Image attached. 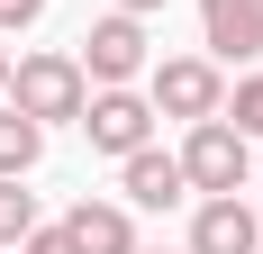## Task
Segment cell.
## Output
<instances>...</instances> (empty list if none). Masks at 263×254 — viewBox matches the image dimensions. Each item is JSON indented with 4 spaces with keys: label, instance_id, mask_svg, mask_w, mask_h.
Returning a JSON list of instances; mask_svg holds the SVG:
<instances>
[{
    "label": "cell",
    "instance_id": "d6986e66",
    "mask_svg": "<svg viewBox=\"0 0 263 254\" xmlns=\"http://www.w3.org/2000/svg\"><path fill=\"white\" fill-rule=\"evenodd\" d=\"M254 254H263V245H254Z\"/></svg>",
    "mask_w": 263,
    "mask_h": 254
},
{
    "label": "cell",
    "instance_id": "277c9868",
    "mask_svg": "<svg viewBox=\"0 0 263 254\" xmlns=\"http://www.w3.org/2000/svg\"><path fill=\"white\" fill-rule=\"evenodd\" d=\"M155 118H218V100H227V82H218L209 55H173V64H155Z\"/></svg>",
    "mask_w": 263,
    "mask_h": 254
},
{
    "label": "cell",
    "instance_id": "e0dca14e",
    "mask_svg": "<svg viewBox=\"0 0 263 254\" xmlns=\"http://www.w3.org/2000/svg\"><path fill=\"white\" fill-rule=\"evenodd\" d=\"M0 254H18V245H0Z\"/></svg>",
    "mask_w": 263,
    "mask_h": 254
},
{
    "label": "cell",
    "instance_id": "ac0fdd59",
    "mask_svg": "<svg viewBox=\"0 0 263 254\" xmlns=\"http://www.w3.org/2000/svg\"><path fill=\"white\" fill-rule=\"evenodd\" d=\"M182 254H191V245H182Z\"/></svg>",
    "mask_w": 263,
    "mask_h": 254
},
{
    "label": "cell",
    "instance_id": "ba28073f",
    "mask_svg": "<svg viewBox=\"0 0 263 254\" xmlns=\"http://www.w3.org/2000/svg\"><path fill=\"white\" fill-rule=\"evenodd\" d=\"M118 173H127V200L136 209H173L191 191V173H182V154H155V146H136V154H118Z\"/></svg>",
    "mask_w": 263,
    "mask_h": 254
},
{
    "label": "cell",
    "instance_id": "2e32d148",
    "mask_svg": "<svg viewBox=\"0 0 263 254\" xmlns=\"http://www.w3.org/2000/svg\"><path fill=\"white\" fill-rule=\"evenodd\" d=\"M0 91H9V46H0Z\"/></svg>",
    "mask_w": 263,
    "mask_h": 254
},
{
    "label": "cell",
    "instance_id": "4fadbf2b",
    "mask_svg": "<svg viewBox=\"0 0 263 254\" xmlns=\"http://www.w3.org/2000/svg\"><path fill=\"white\" fill-rule=\"evenodd\" d=\"M18 254H82V245H73L64 227H27V236H18Z\"/></svg>",
    "mask_w": 263,
    "mask_h": 254
},
{
    "label": "cell",
    "instance_id": "52a82bcc",
    "mask_svg": "<svg viewBox=\"0 0 263 254\" xmlns=\"http://www.w3.org/2000/svg\"><path fill=\"white\" fill-rule=\"evenodd\" d=\"M263 227H254V209L236 200V191H209L200 200V218H191V254H254Z\"/></svg>",
    "mask_w": 263,
    "mask_h": 254
},
{
    "label": "cell",
    "instance_id": "5bb4252c",
    "mask_svg": "<svg viewBox=\"0 0 263 254\" xmlns=\"http://www.w3.org/2000/svg\"><path fill=\"white\" fill-rule=\"evenodd\" d=\"M46 19V0H0V37H9V27H36Z\"/></svg>",
    "mask_w": 263,
    "mask_h": 254
},
{
    "label": "cell",
    "instance_id": "7c38bea8",
    "mask_svg": "<svg viewBox=\"0 0 263 254\" xmlns=\"http://www.w3.org/2000/svg\"><path fill=\"white\" fill-rule=\"evenodd\" d=\"M218 118L245 127V136H263V73H245V82H236V100H218Z\"/></svg>",
    "mask_w": 263,
    "mask_h": 254
},
{
    "label": "cell",
    "instance_id": "5b68a950",
    "mask_svg": "<svg viewBox=\"0 0 263 254\" xmlns=\"http://www.w3.org/2000/svg\"><path fill=\"white\" fill-rule=\"evenodd\" d=\"M82 73H91V82H136V73H145V19L109 9V19L82 37Z\"/></svg>",
    "mask_w": 263,
    "mask_h": 254
},
{
    "label": "cell",
    "instance_id": "8fae6325",
    "mask_svg": "<svg viewBox=\"0 0 263 254\" xmlns=\"http://www.w3.org/2000/svg\"><path fill=\"white\" fill-rule=\"evenodd\" d=\"M36 227V191H18V173H0V245H18Z\"/></svg>",
    "mask_w": 263,
    "mask_h": 254
},
{
    "label": "cell",
    "instance_id": "6da1fadb",
    "mask_svg": "<svg viewBox=\"0 0 263 254\" xmlns=\"http://www.w3.org/2000/svg\"><path fill=\"white\" fill-rule=\"evenodd\" d=\"M9 100H18L36 127L82 118V100H91V73H82V55H18V64H9Z\"/></svg>",
    "mask_w": 263,
    "mask_h": 254
},
{
    "label": "cell",
    "instance_id": "3957f363",
    "mask_svg": "<svg viewBox=\"0 0 263 254\" xmlns=\"http://www.w3.org/2000/svg\"><path fill=\"white\" fill-rule=\"evenodd\" d=\"M182 173H191V191H245V173H254V154H245V127H227V118H191Z\"/></svg>",
    "mask_w": 263,
    "mask_h": 254
},
{
    "label": "cell",
    "instance_id": "30bf717a",
    "mask_svg": "<svg viewBox=\"0 0 263 254\" xmlns=\"http://www.w3.org/2000/svg\"><path fill=\"white\" fill-rule=\"evenodd\" d=\"M36 154H46V127L9 100V109H0V173H18V182H27V173H36Z\"/></svg>",
    "mask_w": 263,
    "mask_h": 254
},
{
    "label": "cell",
    "instance_id": "7a4b0ae2",
    "mask_svg": "<svg viewBox=\"0 0 263 254\" xmlns=\"http://www.w3.org/2000/svg\"><path fill=\"white\" fill-rule=\"evenodd\" d=\"M82 136H91L100 154L155 146V100H145V91H127V82H100V91L82 100Z\"/></svg>",
    "mask_w": 263,
    "mask_h": 254
},
{
    "label": "cell",
    "instance_id": "8992f818",
    "mask_svg": "<svg viewBox=\"0 0 263 254\" xmlns=\"http://www.w3.org/2000/svg\"><path fill=\"white\" fill-rule=\"evenodd\" d=\"M200 46L218 64H254L263 55V0H200Z\"/></svg>",
    "mask_w": 263,
    "mask_h": 254
},
{
    "label": "cell",
    "instance_id": "9a60e30c",
    "mask_svg": "<svg viewBox=\"0 0 263 254\" xmlns=\"http://www.w3.org/2000/svg\"><path fill=\"white\" fill-rule=\"evenodd\" d=\"M118 9H127V19H145V9H163V0H118Z\"/></svg>",
    "mask_w": 263,
    "mask_h": 254
},
{
    "label": "cell",
    "instance_id": "9c48e42d",
    "mask_svg": "<svg viewBox=\"0 0 263 254\" xmlns=\"http://www.w3.org/2000/svg\"><path fill=\"white\" fill-rule=\"evenodd\" d=\"M64 236H73L82 254H136V218L118 200H82L73 218H64Z\"/></svg>",
    "mask_w": 263,
    "mask_h": 254
}]
</instances>
